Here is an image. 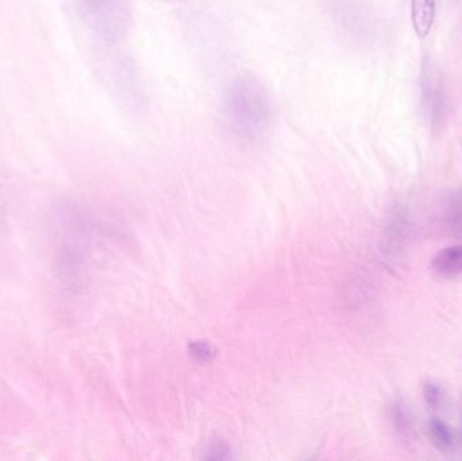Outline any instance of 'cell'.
<instances>
[{
	"instance_id": "6da1fadb",
	"label": "cell",
	"mask_w": 462,
	"mask_h": 461,
	"mask_svg": "<svg viewBox=\"0 0 462 461\" xmlns=\"http://www.w3.org/2000/svg\"><path fill=\"white\" fill-rule=\"evenodd\" d=\"M225 113L241 137H263L273 121V105L265 84L252 73L236 76L225 94Z\"/></svg>"
},
{
	"instance_id": "5b68a950",
	"label": "cell",
	"mask_w": 462,
	"mask_h": 461,
	"mask_svg": "<svg viewBox=\"0 0 462 461\" xmlns=\"http://www.w3.org/2000/svg\"><path fill=\"white\" fill-rule=\"evenodd\" d=\"M431 267L439 275L453 276L462 275V245L448 246L434 256Z\"/></svg>"
},
{
	"instance_id": "30bf717a",
	"label": "cell",
	"mask_w": 462,
	"mask_h": 461,
	"mask_svg": "<svg viewBox=\"0 0 462 461\" xmlns=\"http://www.w3.org/2000/svg\"><path fill=\"white\" fill-rule=\"evenodd\" d=\"M189 351H191L192 356L199 362H205V360H210L211 357L216 355L213 346L210 344L203 343V341H197V343L189 346Z\"/></svg>"
},
{
	"instance_id": "3957f363",
	"label": "cell",
	"mask_w": 462,
	"mask_h": 461,
	"mask_svg": "<svg viewBox=\"0 0 462 461\" xmlns=\"http://www.w3.org/2000/svg\"><path fill=\"white\" fill-rule=\"evenodd\" d=\"M420 110L431 127L439 126L445 119L447 95L441 75L429 57H425L420 69Z\"/></svg>"
},
{
	"instance_id": "8992f818",
	"label": "cell",
	"mask_w": 462,
	"mask_h": 461,
	"mask_svg": "<svg viewBox=\"0 0 462 461\" xmlns=\"http://www.w3.org/2000/svg\"><path fill=\"white\" fill-rule=\"evenodd\" d=\"M390 420L393 422V429L398 432L402 438H410L414 432V425H412L411 416L406 406L402 402H393L390 406Z\"/></svg>"
},
{
	"instance_id": "7a4b0ae2",
	"label": "cell",
	"mask_w": 462,
	"mask_h": 461,
	"mask_svg": "<svg viewBox=\"0 0 462 461\" xmlns=\"http://www.w3.org/2000/svg\"><path fill=\"white\" fill-rule=\"evenodd\" d=\"M79 18L106 43H118L133 26L130 0H73Z\"/></svg>"
},
{
	"instance_id": "8fae6325",
	"label": "cell",
	"mask_w": 462,
	"mask_h": 461,
	"mask_svg": "<svg viewBox=\"0 0 462 461\" xmlns=\"http://www.w3.org/2000/svg\"><path fill=\"white\" fill-rule=\"evenodd\" d=\"M160 2L176 3V2H181V0H160Z\"/></svg>"
},
{
	"instance_id": "9c48e42d",
	"label": "cell",
	"mask_w": 462,
	"mask_h": 461,
	"mask_svg": "<svg viewBox=\"0 0 462 461\" xmlns=\"http://www.w3.org/2000/svg\"><path fill=\"white\" fill-rule=\"evenodd\" d=\"M423 395H425L426 402L430 408L437 409L442 402V390L439 384L434 382H426L423 384Z\"/></svg>"
},
{
	"instance_id": "277c9868",
	"label": "cell",
	"mask_w": 462,
	"mask_h": 461,
	"mask_svg": "<svg viewBox=\"0 0 462 461\" xmlns=\"http://www.w3.org/2000/svg\"><path fill=\"white\" fill-rule=\"evenodd\" d=\"M437 0H411V19L415 34L428 37L436 21Z\"/></svg>"
},
{
	"instance_id": "ba28073f",
	"label": "cell",
	"mask_w": 462,
	"mask_h": 461,
	"mask_svg": "<svg viewBox=\"0 0 462 461\" xmlns=\"http://www.w3.org/2000/svg\"><path fill=\"white\" fill-rule=\"evenodd\" d=\"M429 429H430V436L437 448L441 449V451L452 449L455 438H453L452 432L445 422L439 421V420H431Z\"/></svg>"
},
{
	"instance_id": "52a82bcc",
	"label": "cell",
	"mask_w": 462,
	"mask_h": 461,
	"mask_svg": "<svg viewBox=\"0 0 462 461\" xmlns=\"http://www.w3.org/2000/svg\"><path fill=\"white\" fill-rule=\"evenodd\" d=\"M445 217L452 232L462 235V189H455L448 198Z\"/></svg>"
}]
</instances>
